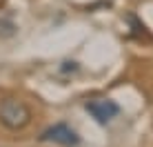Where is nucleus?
Wrapping results in <instances>:
<instances>
[{"label":"nucleus","mask_w":153,"mask_h":147,"mask_svg":"<svg viewBox=\"0 0 153 147\" xmlns=\"http://www.w3.org/2000/svg\"><path fill=\"white\" fill-rule=\"evenodd\" d=\"M31 123V109L20 98L4 96L0 100V125L11 132H20Z\"/></svg>","instance_id":"nucleus-1"},{"label":"nucleus","mask_w":153,"mask_h":147,"mask_svg":"<svg viewBox=\"0 0 153 147\" xmlns=\"http://www.w3.org/2000/svg\"><path fill=\"white\" fill-rule=\"evenodd\" d=\"M84 109L102 125H107L109 120H113L120 114V105L115 100H111V98H96V100H89L84 105Z\"/></svg>","instance_id":"nucleus-3"},{"label":"nucleus","mask_w":153,"mask_h":147,"mask_svg":"<svg viewBox=\"0 0 153 147\" xmlns=\"http://www.w3.org/2000/svg\"><path fill=\"white\" fill-rule=\"evenodd\" d=\"M16 34V25L7 18H0V38H11Z\"/></svg>","instance_id":"nucleus-4"},{"label":"nucleus","mask_w":153,"mask_h":147,"mask_svg":"<svg viewBox=\"0 0 153 147\" xmlns=\"http://www.w3.org/2000/svg\"><path fill=\"white\" fill-rule=\"evenodd\" d=\"M42 143H56L62 147H78L80 145V136H78L67 123H56L51 127H47L45 132L40 134Z\"/></svg>","instance_id":"nucleus-2"}]
</instances>
